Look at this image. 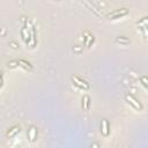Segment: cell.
<instances>
[{"label": "cell", "instance_id": "1", "mask_svg": "<svg viewBox=\"0 0 148 148\" xmlns=\"http://www.w3.org/2000/svg\"><path fill=\"white\" fill-rule=\"evenodd\" d=\"M127 13H128V10H127L126 8H119V9H114V10H112V12L109 13L106 16H108L110 20H116V18H119V17L125 16Z\"/></svg>", "mask_w": 148, "mask_h": 148}, {"label": "cell", "instance_id": "2", "mask_svg": "<svg viewBox=\"0 0 148 148\" xmlns=\"http://www.w3.org/2000/svg\"><path fill=\"white\" fill-rule=\"evenodd\" d=\"M125 99H126V102H127L128 104H131L135 110H142V104H141L136 98H134L132 95L126 94V95H125Z\"/></svg>", "mask_w": 148, "mask_h": 148}, {"label": "cell", "instance_id": "3", "mask_svg": "<svg viewBox=\"0 0 148 148\" xmlns=\"http://www.w3.org/2000/svg\"><path fill=\"white\" fill-rule=\"evenodd\" d=\"M72 81L74 82V84H75L76 87H79V88H81V89H88V88H89V84H88L84 80H82V79H80V77H77V76H72Z\"/></svg>", "mask_w": 148, "mask_h": 148}, {"label": "cell", "instance_id": "4", "mask_svg": "<svg viewBox=\"0 0 148 148\" xmlns=\"http://www.w3.org/2000/svg\"><path fill=\"white\" fill-rule=\"evenodd\" d=\"M37 135H38V131H37V128H36L35 126H30L29 130H28V138H29V140H30L31 142L36 141Z\"/></svg>", "mask_w": 148, "mask_h": 148}, {"label": "cell", "instance_id": "5", "mask_svg": "<svg viewBox=\"0 0 148 148\" xmlns=\"http://www.w3.org/2000/svg\"><path fill=\"white\" fill-rule=\"evenodd\" d=\"M101 132H102V134L103 135H109V133H110V127H109V123H108V120L106 119H103L102 120V124H101Z\"/></svg>", "mask_w": 148, "mask_h": 148}, {"label": "cell", "instance_id": "6", "mask_svg": "<svg viewBox=\"0 0 148 148\" xmlns=\"http://www.w3.org/2000/svg\"><path fill=\"white\" fill-rule=\"evenodd\" d=\"M17 65L18 66H21L22 68H24V69H32V66H31V64L30 62H28V61H25V60H23V59H17Z\"/></svg>", "mask_w": 148, "mask_h": 148}, {"label": "cell", "instance_id": "7", "mask_svg": "<svg viewBox=\"0 0 148 148\" xmlns=\"http://www.w3.org/2000/svg\"><path fill=\"white\" fill-rule=\"evenodd\" d=\"M82 108H83V110H86V111H88V110L90 109V98H89V96H87V95H84V96L82 97Z\"/></svg>", "mask_w": 148, "mask_h": 148}, {"label": "cell", "instance_id": "8", "mask_svg": "<svg viewBox=\"0 0 148 148\" xmlns=\"http://www.w3.org/2000/svg\"><path fill=\"white\" fill-rule=\"evenodd\" d=\"M18 132H20V127H18V126H13V127L6 133V135H7L8 138H14Z\"/></svg>", "mask_w": 148, "mask_h": 148}, {"label": "cell", "instance_id": "9", "mask_svg": "<svg viewBox=\"0 0 148 148\" xmlns=\"http://www.w3.org/2000/svg\"><path fill=\"white\" fill-rule=\"evenodd\" d=\"M116 40H117V43H120V44H128L130 43V39L125 36H118L116 38Z\"/></svg>", "mask_w": 148, "mask_h": 148}, {"label": "cell", "instance_id": "10", "mask_svg": "<svg viewBox=\"0 0 148 148\" xmlns=\"http://www.w3.org/2000/svg\"><path fill=\"white\" fill-rule=\"evenodd\" d=\"M31 39H32L31 46L35 47L36 44H37V37H36V30H35V28H32V30H31Z\"/></svg>", "mask_w": 148, "mask_h": 148}, {"label": "cell", "instance_id": "11", "mask_svg": "<svg viewBox=\"0 0 148 148\" xmlns=\"http://www.w3.org/2000/svg\"><path fill=\"white\" fill-rule=\"evenodd\" d=\"M94 39H95V38H94V36H91V35L88 36V37H86V46H87V47H90L91 44L94 43Z\"/></svg>", "mask_w": 148, "mask_h": 148}, {"label": "cell", "instance_id": "12", "mask_svg": "<svg viewBox=\"0 0 148 148\" xmlns=\"http://www.w3.org/2000/svg\"><path fill=\"white\" fill-rule=\"evenodd\" d=\"M16 66H18L17 65V60H13V61H9L8 62V67H12L13 68V67H16Z\"/></svg>", "mask_w": 148, "mask_h": 148}, {"label": "cell", "instance_id": "13", "mask_svg": "<svg viewBox=\"0 0 148 148\" xmlns=\"http://www.w3.org/2000/svg\"><path fill=\"white\" fill-rule=\"evenodd\" d=\"M140 80H141L142 84H143L145 87H147V77H146V76H141V77H140Z\"/></svg>", "mask_w": 148, "mask_h": 148}, {"label": "cell", "instance_id": "14", "mask_svg": "<svg viewBox=\"0 0 148 148\" xmlns=\"http://www.w3.org/2000/svg\"><path fill=\"white\" fill-rule=\"evenodd\" d=\"M97 147H98V145H97V143H94V145H92V148H97Z\"/></svg>", "mask_w": 148, "mask_h": 148}, {"label": "cell", "instance_id": "15", "mask_svg": "<svg viewBox=\"0 0 148 148\" xmlns=\"http://www.w3.org/2000/svg\"><path fill=\"white\" fill-rule=\"evenodd\" d=\"M1 76H2V75H1V72H0V77H1Z\"/></svg>", "mask_w": 148, "mask_h": 148}]
</instances>
